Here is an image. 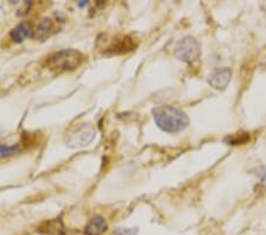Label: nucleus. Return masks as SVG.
Here are the masks:
<instances>
[{
  "instance_id": "obj_1",
  "label": "nucleus",
  "mask_w": 266,
  "mask_h": 235,
  "mask_svg": "<svg viewBox=\"0 0 266 235\" xmlns=\"http://www.w3.org/2000/svg\"><path fill=\"white\" fill-rule=\"evenodd\" d=\"M155 124L167 133H177L185 129L189 124V119L185 112L174 106H161L153 111Z\"/></svg>"
},
{
  "instance_id": "obj_2",
  "label": "nucleus",
  "mask_w": 266,
  "mask_h": 235,
  "mask_svg": "<svg viewBox=\"0 0 266 235\" xmlns=\"http://www.w3.org/2000/svg\"><path fill=\"white\" fill-rule=\"evenodd\" d=\"M96 129L90 124L73 125L66 129L64 143L69 149H82L91 144L96 138Z\"/></svg>"
},
{
  "instance_id": "obj_3",
  "label": "nucleus",
  "mask_w": 266,
  "mask_h": 235,
  "mask_svg": "<svg viewBox=\"0 0 266 235\" xmlns=\"http://www.w3.org/2000/svg\"><path fill=\"white\" fill-rule=\"evenodd\" d=\"M84 56L81 51L75 49H64L57 51L50 56L49 66L58 71L75 70L83 63Z\"/></svg>"
},
{
  "instance_id": "obj_4",
  "label": "nucleus",
  "mask_w": 266,
  "mask_h": 235,
  "mask_svg": "<svg viewBox=\"0 0 266 235\" xmlns=\"http://www.w3.org/2000/svg\"><path fill=\"white\" fill-rule=\"evenodd\" d=\"M174 54L177 60L192 64L199 60L201 54L200 44L193 37H185L176 44Z\"/></svg>"
},
{
  "instance_id": "obj_5",
  "label": "nucleus",
  "mask_w": 266,
  "mask_h": 235,
  "mask_svg": "<svg viewBox=\"0 0 266 235\" xmlns=\"http://www.w3.org/2000/svg\"><path fill=\"white\" fill-rule=\"evenodd\" d=\"M232 71L228 68H218L210 75L209 83L216 89H225L231 82Z\"/></svg>"
},
{
  "instance_id": "obj_6",
  "label": "nucleus",
  "mask_w": 266,
  "mask_h": 235,
  "mask_svg": "<svg viewBox=\"0 0 266 235\" xmlns=\"http://www.w3.org/2000/svg\"><path fill=\"white\" fill-rule=\"evenodd\" d=\"M135 48L134 40L130 37H122V38H116L105 48V53L111 54H124L131 51Z\"/></svg>"
},
{
  "instance_id": "obj_7",
  "label": "nucleus",
  "mask_w": 266,
  "mask_h": 235,
  "mask_svg": "<svg viewBox=\"0 0 266 235\" xmlns=\"http://www.w3.org/2000/svg\"><path fill=\"white\" fill-rule=\"evenodd\" d=\"M108 229V223L103 216H95L84 228V235H103Z\"/></svg>"
},
{
  "instance_id": "obj_8",
  "label": "nucleus",
  "mask_w": 266,
  "mask_h": 235,
  "mask_svg": "<svg viewBox=\"0 0 266 235\" xmlns=\"http://www.w3.org/2000/svg\"><path fill=\"white\" fill-rule=\"evenodd\" d=\"M33 35L32 26L29 23L22 22L16 28H13L10 32V37H11L13 42L16 43H22L24 40L30 38Z\"/></svg>"
},
{
  "instance_id": "obj_9",
  "label": "nucleus",
  "mask_w": 266,
  "mask_h": 235,
  "mask_svg": "<svg viewBox=\"0 0 266 235\" xmlns=\"http://www.w3.org/2000/svg\"><path fill=\"white\" fill-rule=\"evenodd\" d=\"M38 229L40 233L46 235H65V233H64V226L59 219L46 221Z\"/></svg>"
},
{
  "instance_id": "obj_10",
  "label": "nucleus",
  "mask_w": 266,
  "mask_h": 235,
  "mask_svg": "<svg viewBox=\"0 0 266 235\" xmlns=\"http://www.w3.org/2000/svg\"><path fill=\"white\" fill-rule=\"evenodd\" d=\"M53 29V22L50 18H44L40 20V23L37 26V33L39 38H46L51 33V30Z\"/></svg>"
},
{
  "instance_id": "obj_11",
  "label": "nucleus",
  "mask_w": 266,
  "mask_h": 235,
  "mask_svg": "<svg viewBox=\"0 0 266 235\" xmlns=\"http://www.w3.org/2000/svg\"><path fill=\"white\" fill-rule=\"evenodd\" d=\"M19 145H0V157H10L13 155H17L19 152Z\"/></svg>"
},
{
  "instance_id": "obj_12",
  "label": "nucleus",
  "mask_w": 266,
  "mask_h": 235,
  "mask_svg": "<svg viewBox=\"0 0 266 235\" xmlns=\"http://www.w3.org/2000/svg\"><path fill=\"white\" fill-rule=\"evenodd\" d=\"M139 233L138 228H116L114 235H136Z\"/></svg>"
},
{
  "instance_id": "obj_13",
  "label": "nucleus",
  "mask_w": 266,
  "mask_h": 235,
  "mask_svg": "<svg viewBox=\"0 0 266 235\" xmlns=\"http://www.w3.org/2000/svg\"><path fill=\"white\" fill-rule=\"evenodd\" d=\"M85 5H88V2H82V3H78V8H84Z\"/></svg>"
}]
</instances>
